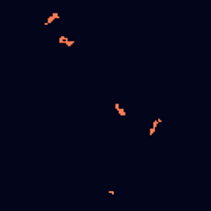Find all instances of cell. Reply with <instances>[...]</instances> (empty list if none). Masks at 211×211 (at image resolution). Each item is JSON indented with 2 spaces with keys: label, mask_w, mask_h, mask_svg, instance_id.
<instances>
[{
  "label": "cell",
  "mask_w": 211,
  "mask_h": 211,
  "mask_svg": "<svg viewBox=\"0 0 211 211\" xmlns=\"http://www.w3.org/2000/svg\"><path fill=\"white\" fill-rule=\"evenodd\" d=\"M59 43L68 45V46H73V45H74V40H68L66 36H59Z\"/></svg>",
  "instance_id": "cell-1"
},
{
  "label": "cell",
  "mask_w": 211,
  "mask_h": 211,
  "mask_svg": "<svg viewBox=\"0 0 211 211\" xmlns=\"http://www.w3.org/2000/svg\"><path fill=\"white\" fill-rule=\"evenodd\" d=\"M58 18H59V13H53V15H50V17H48V20L45 21V25H50V23H51V21L58 20Z\"/></svg>",
  "instance_id": "cell-2"
},
{
  "label": "cell",
  "mask_w": 211,
  "mask_h": 211,
  "mask_svg": "<svg viewBox=\"0 0 211 211\" xmlns=\"http://www.w3.org/2000/svg\"><path fill=\"white\" fill-rule=\"evenodd\" d=\"M114 107H116V111H117V112L120 114V116H122V117H125V116H127V112H125V109H124L122 106H119V104H116V106H114Z\"/></svg>",
  "instance_id": "cell-3"
}]
</instances>
